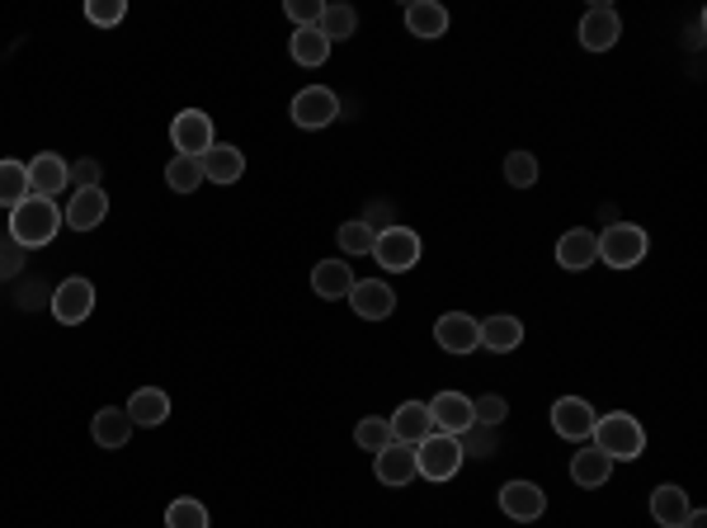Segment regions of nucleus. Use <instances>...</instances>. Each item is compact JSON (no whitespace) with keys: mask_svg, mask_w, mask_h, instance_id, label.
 Returning a JSON list of instances; mask_svg holds the SVG:
<instances>
[{"mask_svg":"<svg viewBox=\"0 0 707 528\" xmlns=\"http://www.w3.org/2000/svg\"><path fill=\"white\" fill-rule=\"evenodd\" d=\"M679 528H707V509H689V519Z\"/></svg>","mask_w":707,"mask_h":528,"instance_id":"nucleus-41","label":"nucleus"},{"mask_svg":"<svg viewBox=\"0 0 707 528\" xmlns=\"http://www.w3.org/2000/svg\"><path fill=\"white\" fill-rule=\"evenodd\" d=\"M505 180L514 184V189H533V184H537V161H533V151H509V156H505Z\"/></svg>","mask_w":707,"mask_h":528,"instance_id":"nucleus-35","label":"nucleus"},{"mask_svg":"<svg viewBox=\"0 0 707 528\" xmlns=\"http://www.w3.org/2000/svg\"><path fill=\"white\" fill-rule=\"evenodd\" d=\"M594 406L585 402V396H557V402H551V430H557L561 439H590L594 434Z\"/></svg>","mask_w":707,"mask_h":528,"instance_id":"nucleus-9","label":"nucleus"},{"mask_svg":"<svg viewBox=\"0 0 707 528\" xmlns=\"http://www.w3.org/2000/svg\"><path fill=\"white\" fill-rule=\"evenodd\" d=\"M90 430H95V444H99V449H123L127 439H133L137 425L127 420V410H119V406H104V410H99V416H95Z\"/></svg>","mask_w":707,"mask_h":528,"instance_id":"nucleus-25","label":"nucleus"},{"mask_svg":"<svg viewBox=\"0 0 707 528\" xmlns=\"http://www.w3.org/2000/svg\"><path fill=\"white\" fill-rule=\"evenodd\" d=\"M311 288L321 297H331V303H339V297H349V288H354V269L345 260H321L311 269Z\"/></svg>","mask_w":707,"mask_h":528,"instance_id":"nucleus-26","label":"nucleus"},{"mask_svg":"<svg viewBox=\"0 0 707 528\" xmlns=\"http://www.w3.org/2000/svg\"><path fill=\"white\" fill-rule=\"evenodd\" d=\"M165 528H208V505L203 501H170L165 509Z\"/></svg>","mask_w":707,"mask_h":528,"instance_id":"nucleus-33","label":"nucleus"},{"mask_svg":"<svg viewBox=\"0 0 707 528\" xmlns=\"http://www.w3.org/2000/svg\"><path fill=\"white\" fill-rule=\"evenodd\" d=\"M71 189L66 184V161L57 151H38L34 161H28V194H38V198H52L57 204V194Z\"/></svg>","mask_w":707,"mask_h":528,"instance_id":"nucleus-14","label":"nucleus"},{"mask_svg":"<svg viewBox=\"0 0 707 528\" xmlns=\"http://www.w3.org/2000/svg\"><path fill=\"white\" fill-rule=\"evenodd\" d=\"M608 477H613V463H608V458H604V453L594 449V444H585V449H580L575 458H571V481H575V487L599 491Z\"/></svg>","mask_w":707,"mask_h":528,"instance_id":"nucleus-23","label":"nucleus"},{"mask_svg":"<svg viewBox=\"0 0 707 528\" xmlns=\"http://www.w3.org/2000/svg\"><path fill=\"white\" fill-rule=\"evenodd\" d=\"M170 142H175L179 156H203L212 147V119H208L203 109L175 113V123H170Z\"/></svg>","mask_w":707,"mask_h":528,"instance_id":"nucleus-10","label":"nucleus"},{"mask_svg":"<svg viewBox=\"0 0 707 528\" xmlns=\"http://www.w3.org/2000/svg\"><path fill=\"white\" fill-rule=\"evenodd\" d=\"M373 472H377L382 487H410V481H415V449L387 444L382 453H373Z\"/></svg>","mask_w":707,"mask_h":528,"instance_id":"nucleus-18","label":"nucleus"},{"mask_svg":"<svg viewBox=\"0 0 707 528\" xmlns=\"http://www.w3.org/2000/svg\"><path fill=\"white\" fill-rule=\"evenodd\" d=\"M458 444H462V453H476V458H491V453H495V439L481 430V425H472V430H467Z\"/></svg>","mask_w":707,"mask_h":528,"instance_id":"nucleus-40","label":"nucleus"},{"mask_svg":"<svg viewBox=\"0 0 707 528\" xmlns=\"http://www.w3.org/2000/svg\"><path fill=\"white\" fill-rule=\"evenodd\" d=\"M339 250H345V255H373V246H377V226L373 222H345V226H339Z\"/></svg>","mask_w":707,"mask_h":528,"instance_id":"nucleus-32","label":"nucleus"},{"mask_svg":"<svg viewBox=\"0 0 707 528\" xmlns=\"http://www.w3.org/2000/svg\"><path fill=\"white\" fill-rule=\"evenodd\" d=\"M519 340H523V321L519 317H486L481 321V349L509 354V349H519Z\"/></svg>","mask_w":707,"mask_h":528,"instance_id":"nucleus-27","label":"nucleus"},{"mask_svg":"<svg viewBox=\"0 0 707 528\" xmlns=\"http://www.w3.org/2000/svg\"><path fill=\"white\" fill-rule=\"evenodd\" d=\"M24 198H28V165L0 161V208H20Z\"/></svg>","mask_w":707,"mask_h":528,"instance_id":"nucleus-29","label":"nucleus"},{"mask_svg":"<svg viewBox=\"0 0 707 528\" xmlns=\"http://www.w3.org/2000/svg\"><path fill=\"white\" fill-rule=\"evenodd\" d=\"M387 425H392V439H396V444H410V449H415L420 439H430V434H434L430 402H401V406H396V416H392Z\"/></svg>","mask_w":707,"mask_h":528,"instance_id":"nucleus-15","label":"nucleus"},{"mask_svg":"<svg viewBox=\"0 0 707 528\" xmlns=\"http://www.w3.org/2000/svg\"><path fill=\"white\" fill-rule=\"evenodd\" d=\"M321 0H288V20L297 24V28H317V20H321Z\"/></svg>","mask_w":707,"mask_h":528,"instance_id":"nucleus-38","label":"nucleus"},{"mask_svg":"<svg viewBox=\"0 0 707 528\" xmlns=\"http://www.w3.org/2000/svg\"><path fill=\"white\" fill-rule=\"evenodd\" d=\"M66 184H76V189H99V161L66 165Z\"/></svg>","mask_w":707,"mask_h":528,"instance_id":"nucleus-39","label":"nucleus"},{"mask_svg":"<svg viewBox=\"0 0 707 528\" xmlns=\"http://www.w3.org/2000/svg\"><path fill=\"white\" fill-rule=\"evenodd\" d=\"M109 212V194L104 189H71V204L62 212L66 226H76V232H95L99 222H104Z\"/></svg>","mask_w":707,"mask_h":528,"instance_id":"nucleus-19","label":"nucleus"},{"mask_svg":"<svg viewBox=\"0 0 707 528\" xmlns=\"http://www.w3.org/2000/svg\"><path fill=\"white\" fill-rule=\"evenodd\" d=\"M618 38H622V20H618V10H608V5L585 10V20H580V42H585L590 52H608Z\"/></svg>","mask_w":707,"mask_h":528,"instance_id":"nucleus-17","label":"nucleus"},{"mask_svg":"<svg viewBox=\"0 0 707 528\" xmlns=\"http://www.w3.org/2000/svg\"><path fill=\"white\" fill-rule=\"evenodd\" d=\"M590 439L608 463H632V458H642L646 453V430H642V420L636 416H628V410H608V416H599Z\"/></svg>","mask_w":707,"mask_h":528,"instance_id":"nucleus-2","label":"nucleus"},{"mask_svg":"<svg viewBox=\"0 0 707 528\" xmlns=\"http://www.w3.org/2000/svg\"><path fill=\"white\" fill-rule=\"evenodd\" d=\"M165 184L175 194H194L198 184H203V161H198V156H175V161L165 165Z\"/></svg>","mask_w":707,"mask_h":528,"instance_id":"nucleus-31","label":"nucleus"},{"mask_svg":"<svg viewBox=\"0 0 707 528\" xmlns=\"http://www.w3.org/2000/svg\"><path fill=\"white\" fill-rule=\"evenodd\" d=\"M472 410H476V425H481V430H495V425H505L509 402H505V396H495V392H486L481 402H472Z\"/></svg>","mask_w":707,"mask_h":528,"instance_id":"nucleus-36","label":"nucleus"},{"mask_svg":"<svg viewBox=\"0 0 707 528\" xmlns=\"http://www.w3.org/2000/svg\"><path fill=\"white\" fill-rule=\"evenodd\" d=\"M354 439H359V449H368V453H382L387 444H396V439H392V425L377 420V416H368V420L354 425Z\"/></svg>","mask_w":707,"mask_h":528,"instance_id":"nucleus-34","label":"nucleus"},{"mask_svg":"<svg viewBox=\"0 0 707 528\" xmlns=\"http://www.w3.org/2000/svg\"><path fill=\"white\" fill-rule=\"evenodd\" d=\"M123 14H127V5H123V0H90V5H85V20H90V24H99V28H113V24H123Z\"/></svg>","mask_w":707,"mask_h":528,"instance_id":"nucleus-37","label":"nucleus"},{"mask_svg":"<svg viewBox=\"0 0 707 528\" xmlns=\"http://www.w3.org/2000/svg\"><path fill=\"white\" fill-rule=\"evenodd\" d=\"M500 509L509 519H519V524H533V519H543L547 495H543L537 481H505L500 487Z\"/></svg>","mask_w":707,"mask_h":528,"instance_id":"nucleus-13","label":"nucleus"},{"mask_svg":"<svg viewBox=\"0 0 707 528\" xmlns=\"http://www.w3.org/2000/svg\"><path fill=\"white\" fill-rule=\"evenodd\" d=\"M345 303L359 311L363 321H387L396 311V293L387 288V283H377V279H354V288H349Z\"/></svg>","mask_w":707,"mask_h":528,"instance_id":"nucleus-12","label":"nucleus"},{"mask_svg":"<svg viewBox=\"0 0 707 528\" xmlns=\"http://www.w3.org/2000/svg\"><path fill=\"white\" fill-rule=\"evenodd\" d=\"M462 463H467V453L462 444L452 434H430V439H420L415 444V477L424 481H452L462 472Z\"/></svg>","mask_w":707,"mask_h":528,"instance_id":"nucleus-3","label":"nucleus"},{"mask_svg":"<svg viewBox=\"0 0 707 528\" xmlns=\"http://www.w3.org/2000/svg\"><path fill=\"white\" fill-rule=\"evenodd\" d=\"M689 491H679V487H656L650 491V519H656L660 528H679L689 519Z\"/></svg>","mask_w":707,"mask_h":528,"instance_id":"nucleus-24","label":"nucleus"},{"mask_svg":"<svg viewBox=\"0 0 707 528\" xmlns=\"http://www.w3.org/2000/svg\"><path fill=\"white\" fill-rule=\"evenodd\" d=\"M288 52H293L297 66H321L325 57H331V42H325L317 28H297L293 42H288Z\"/></svg>","mask_w":707,"mask_h":528,"instance_id":"nucleus-30","label":"nucleus"},{"mask_svg":"<svg viewBox=\"0 0 707 528\" xmlns=\"http://www.w3.org/2000/svg\"><path fill=\"white\" fill-rule=\"evenodd\" d=\"M198 161H203V180H212V184H236L246 175V156H240V147H232V142H212Z\"/></svg>","mask_w":707,"mask_h":528,"instance_id":"nucleus-20","label":"nucleus"},{"mask_svg":"<svg viewBox=\"0 0 707 528\" xmlns=\"http://www.w3.org/2000/svg\"><path fill=\"white\" fill-rule=\"evenodd\" d=\"M646 250H650V236H646L636 222H613V226H604V236H599V260H604L608 269H632V265H642Z\"/></svg>","mask_w":707,"mask_h":528,"instance_id":"nucleus-4","label":"nucleus"},{"mask_svg":"<svg viewBox=\"0 0 707 528\" xmlns=\"http://www.w3.org/2000/svg\"><path fill=\"white\" fill-rule=\"evenodd\" d=\"M373 255H377V265L387 269V274H406V269L420 265L424 246H420V236L410 232V226H382Z\"/></svg>","mask_w":707,"mask_h":528,"instance_id":"nucleus-5","label":"nucleus"},{"mask_svg":"<svg viewBox=\"0 0 707 528\" xmlns=\"http://www.w3.org/2000/svg\"><path fill=\"white\" fill-rule=\"evenodd\" d=\"M123 410H127V420H133V425H147V430H156V425L170 420V396L161 388H141V392H133V402H127Z\"/></svg>","mask_w":707,"mask_h":528,"instance_id":"nucleus-22","label":"nucleus"},{"mask_svg":"<svg viewBox=\"0 0 707 528\" xmlns=\"http://www.w3.org/2000/svg\"><path fill=\"white\" fill-rule=\"evenodd\" d=\"M434 340H438V349H448V354H472V349H481V321L467 317V311H448V317L434 321Z\"/></svg>","mask_w":707,"mask_h":528,"instance_id":"nucleus-11","label":"nucleus"},{"mask_svg":"<svg viewBox=\"0 0 707 528\" xmlns=\"http://www.w3.org/2000/svg\"><path fill=\"white\" fill-rule=\"evenodd\" d=\"M339 119V95L325 90V85H307V90L293 95V123L317 133V127H331Z\"/></svg>","mask_w":707,"mask_h":528,"instance_id":"nucleus-6","label":"nucleus"},{"mask_svg":"<svg viewBox=\"0 0 707 528\" xmlns=\"http://www.w3.org/2000/svg\"><path fill=\"white\" fill-rule=\"evenodd\" d=\"M354 28H359V14H354L349 5H325L321 20H317V34H321L325 42H345V38H354Z\"/></svg>","mask_w":707,"mask_h":528,"instance_id":"nucleus-28","label":"nucleus"},{"mask_svg":"<svg viewBox=\"0 0 707 528\" xmlns=\"http://www.w3.org/2000/svg\"><path fill=\"white\" fill-rule=\"evenodd\" d=\"M57 232H62V208H57L52 198L28 194L20 208H10V241L14 246L38 250V246H48Z\"/></svg>","mask_w":707,"mask_h":528,"instance_id":"nucleus-1","label":"nucleus"},{"mask_svg":"<svg viewBox=\"0 0 707 528\" xmlns=\"http://www.w3.org/2000/svg\"><path fill=\"white\" fill-rule=\"evenodd\" d=\"M95 311V283L90 279H62L52 293V317L62 326H80Z\"/></svg>","mask_w":707,"mask_h":528,"instance_id":"nucleus-7","label":"nucleus"},{"mask_svg":"<svg viewBox=\"0 0 707 528\" xmlns=\"http://www.w3.org/2000/svg\"><path fill=\"white\" fill-rule=\"evenodd\" d=\"M406 28L415 38H444L448 34V10L438 5V0H415V5H406Z\"/></svg>","mask_w":707,"mask_h":528,"instance_id":"nucleus-21","label":"nucleus"},{"mask_svg":"<svg viewBox=\"0 0 707 528\" xmlns=\"http://www.w3.org/2000/svg\"><path fill=\"white\" fill-rule=\"evenodd\" d=\"M557 265L580 274V269L599 265V232H590V226H575V232H566L557 241Z\"/></svg>","mask_w":707,"mask_h":528,"instance_id":"nucleus-16","label":"nucleus"},{"mask_svg":"<svg viewBox=\"0 0 707 528\" xmlns=\"http://www.w3.org/2000/svg\"><path fill=\"white\" fill-rule=\"evenodd\" d=\"M430 416H434V430L438 434H452V439H462L476 425L472 396H462V392H438L434 402H430Z\"/></svg>","mask_w":707,"mask_h":528,"instance_id":"nucleus-8","label":"nucleus"}]
</instances>
